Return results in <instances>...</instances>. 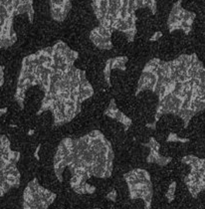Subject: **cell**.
<instances>
[{"label": "cell", "instance_id": "obj_1", "mask_svg": "<svg viewBox=\"0 0 205 209\" xmlns=\"http://www.w3.org/2000/svg\"><path fill=\"white\" fill-rule=\"evenodd\" d=\"M78 57V52L63 41L25 57L14 96L21 109L26 92L37 86L44 94L37 115L50 111L54 125L58 127L73 121L81 113L83 103L94 95L86 72L75 67Z\"/></svg>", "mask_w": 205, "mask_h": 209}, {"label": "cell", "instance_id": "obj_2", "mask_svg": "<svg viewBox=\"0 0 205 209\" xmlns=\"http://www.w3.org/2000/svg\"><path fill=\"white\" fill-rule=\"evenodd\" d=\"M204 73L196 54H182L172 61L153 58L143 68L135 96L143 91L157 96L154 122L170 114L180 118L187 128L192 118L204 110Z\"/></svg>", "mask_w": 205, "mask_h": 209}, {"label": "cell", "instance_id": "obj_3", "mask_svg": "<svg viewBox=\"0 0 205 209\" xmlns=\"http://www.w3.org/2000/svg\"><path fill=\"white\" fill-rule=\"evenodd\" d=\"M114 149L100 131H93L79 139H64L54 156V170L59 181H63L65 168L79 180L80 191L86 194L85 185L92 177L109 178L114 163Z\"/></svg>", "mask_w": 205, "mask_h": 209}, {"label": "cell", "instance_id": "obj_4", "mask_svg": "<svg viewBox=\"0 0 205 209\" xmlns=\"http://www.w3.org/2000/svg\"><path fill=\"white\" fill-rule=\"evenodd\" d=\"M124 177L128 186L129 198L142 199L145 209L152 208L153 187L149 172L145 169H134L125 173Z\"/></svg>", "mask_w": 205, "mask_h": 209}, {"label": "cell", "instance_id": "obj_5", "mask_svg": "<svg viewBox=\"0 0 205 209\" xmlns=\"http://www.w3.org/2000/svg\"><path fill=\"white\" fill-rule=\"evenodd\" d=\"M56 197L57 194L41 186L38 179L34 178L24 189L23 209H49Z\"/></svg>", "mask_w": 205, "mask_h": 209}, {"label": "cell", "instance_id": "obj_6", "mask_svg": "<svg viewBox=\"0 0 205 209\" xmlns=\"http://www.w3.org/2000/svg\"><path fill=\"white\" fill-rule=\"evenodd\" d=\"M182 163L190 166L189 173L185 176L184 182L193 198H197L204 190V159L195 156H186Z\"/></svg>", "mask_w": 205, "mask_h": 209}, {"label": "cell", "instance_id": "obj_7", "mask_svg": "<svg viewBox=\"0 0 205 209\" xmlns=\"http://www.w3.org/2000/svg\"><path fill=\"white\" fill-rule=\"evenodd\" d=\"M195 13L188 11L182 7V0H177L169 12L167 19V27L169 33L180 30L185 35L192 31V25L195 20Z\"/></svg>", "mask_w": 205, "mask_h": 209}, {"label": "cell", "instance_id": "obj_8", "mask_svg": "<svg viewBox=\"0 0 205 209\" xmlns=\"http://www.w3.org/2000/svg\"><path fill=\"white\" fill-rule=\"evenodd\" d=\"M72 9V0H50V14L56 22H63Z\"/></svg>", "mask_w": 205, "mask_h": 209}, {"label": "cell", "instance_id": "obj_9", "mask_svg": "<svg viewBox=\"0 0 205 209\" xmlns=\"http://www.w3.org/2000/svg\"><path fill=\"white\" fill-rule=\"evenodd\" d=\"M105 115L107 117L113 118V120H116L118 122H121V124L124 125L125 131H128L132 124V118L127 117L124 113H121V111L118 109V107L116 106V103H114V99L111 100L109 107H108L105 111Z\"/></svg>", "mask_w": 205, "mask_h": 209}, {"label": "cell", "instance_id": "obj_10", "mask_svg": "<svg viewBox=\"0 0 205 209\" xmlns=\"http://www.w3.org/2000/svg\"><path fill=\"white\" fill-rule=\"evenodd\" d=\"M128 61V58L127 56H120V57H116V58H111L109 59V62H110V67H111V70H121V71H125L127 69V67H125V65H127Z\"/></svg>", "mask_w": 205, "mask_h": 209}, {"label": "cell", "instance_id": "obj_11", "mask_svg": "<svg viewBox=\"0 0 205 209\" xmlns=\"http://www.w3.org/2000/svg\"><path fill=\"white\" fill-rule=\"evenodd\" d=\"M175 190H176V182L172 181L169 184V186H168V190H167L166 194H165V197L167 198L168 202H172V201L174 200V198H175Z\"/></svg>", "mask_w": 205, "mask_h": 209}, {"label": "cell", "instance_id": "obj_12", "mask_svg": "<svg viewBox=\"0 0 205 209\" xmlns=\"http://www.w3.org/2000/svg\"><path fill=\"white\" fill-rule=\"evenodd\" d=\"M111 70L110 67V62L108 60L106 62L105 69H104V77H105V81L107 83V85L110 86V87H111Z\"/></svg>", "mask_w": 205, "mask_h": 209}, {"label": "cell", "instance_id": "obj_13", "mask_svg": "<svg viewBox=\"0 0 205 209\" xmlns=\"http://www.w3.org/2000/svg\"><path fill=\"white\" fill-rule=\"evenodd\" d=\"M117 196H118V194H117V191H116V189H114V190H111V192H109L107 194V196L106 198L108 200H111V201H116L117 200Z\"/></svg>", "mask_w": 205, "mask_h": 209}, {"label": "cell", "instance_id": "obj_14", "mask_svg": "<svg viewBox=\"0 0 205 209\" xmlns=\"http://www.w3.org/2000/svg\"><path fill=\"white\" fill-rule=\"evenodd\" d=\"M167 142H178V136L176 134H174V132H170L169 135H168V138L166 139Z\"/></svg>", "mask_w": 205, "mask_h": 209}, {"label": "cell", "instance_id": "obj_15", "mask_svg": "<svg viewBox=\"0 0 205 209\" xmlns=\"http://www.w3.org/2000/svg\"><path fill=\"white\" fill-rule=\"evenodd\" d=\"M161 36H162V33H161L160 31H156L155 33L152 36V38L149 39V41H157V40H159V38H161Z\"/></svg>", "mask_w": 205, "mask_h": 209}, {"label": "cell", "instance_id": "obj_16", "mask_svg": "<svg viewBox=\"0 0 205 209\" xmlns=\"http://www.w3.org/2000/svg\"><path fill=\"white\" fill-rule=\"evenodd\" d=\"M40 149H41V145H39V146H37V149H36L35 152H34V156H35V158H36V159H37V160L40 159V157H39V156H38L39 150H40Z\"/></svg>", "mask_w": 205, "mask_h": 209}, {"label": "cell", "instance_id": "obj_17", "mask_svg": "<svg viewBox=\"0 0 205 209\" xmlns=\"http://www.w3.org/2000/svg\"><path fill=\"white\" fill-rule=\"evenodd\" d=\"M6 113H7V108H3V109L0 108V118H1L3 115H5Z\"/></svg>", "mask_w": 205, "mask_h": 209}, {"label": "cell", "instance_id": "obj_18", "mask_svg": "<svg viewBox=\"0 0 205 209\" xmlns=\"http://www.w3.org/2000/svg\"><path fill=\"white\" fill-rule=\"evenodd\" d=\"M34 135V129H30L29 132H28V135Z\"/></svg>", "mask_w": 205, "mask_h": 209}, {"label": "cell", "instance_id": "obj_19", "mask_svg": "<svg viewBox=\"0 0 205 209\" xmlns=\"http://www.w3.org/2000/svg\"><path fill=\"white\" fill-rule=\"evenodd\" d=\"M94 209H100V208H94Z\"/></svg>", "mask_w": 205, "mask_h": 209}]
</instances>
